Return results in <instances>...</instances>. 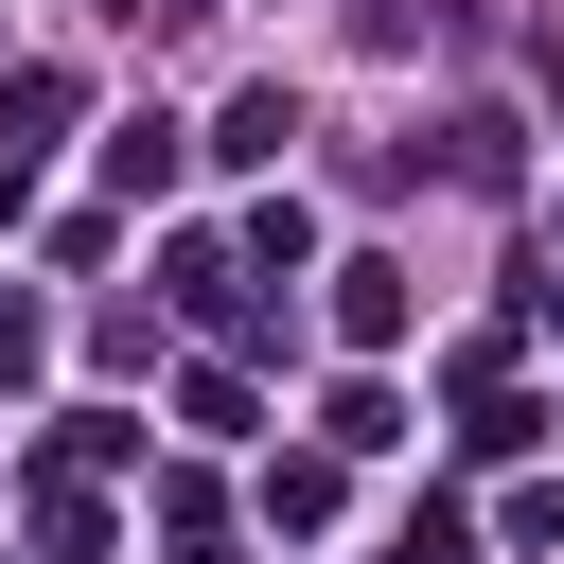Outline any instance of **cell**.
Instances as JSON below:
<instances>
[{
	"label": "cell",
	"mask_w": 564,
	"mask_h": 564,
	"mask_svg": "<svg viewBox=\"0 0 564 564\" xmlns=\"http://www.w3.org/2000/svg\"><path fill=\"white\" fill-rule=\"evenodd\" d=\"M335 335L388 352V335H405V264H335Z\"/></svg>",
	"instance_id": "6da1fadb"
}]
</instances>
